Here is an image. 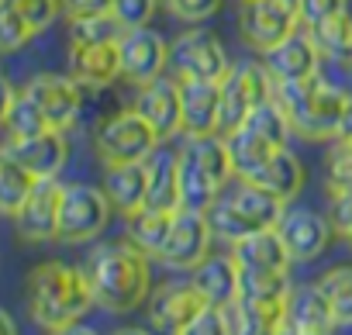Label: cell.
I'll return each instance as SVG.
<instances>
[{"label":"cell","mask_w":352,"mask_h":335,"mask_svg":"<svg viewBox=\"0 0 352 335\" xmlns=\"http://www.w3.org/2000/svg\"><path fill=\"white\" fill-rule=\"evenodd\" d=\"M38 177L25 170V162L11 152V145H0V215H18L25 197L32 194Z\"/></svg>","instance_id":"28"},{"label":"cell","mask_w":352,"mask_h":335,"mask_svg":"<svg viewBox=\"0 0 352 335\" xmlns=\"http://www.w3.org/2000/svg\"><path fill=\"white\" fill-rule=\"evenodd\" d=\"M94 304L87 273L63 259H49L28 273V314L45 332H73Z\"/></svg>","instance_id":"2"},{"label":"cell","mask_w":352,"mask_h":335,"mask_svg":"<svg viewBox=\"0 0 352 335\" xmlns=\"http://www.w3.org/2000/svg\"><path fill=\"white\" fill-rule=\"evenodd\" d=\"M111 211L114 208L100 187H90V184L66 187L63 204H59V242H69V246L94 242L97 235L107 232Z\"/></svg>","instance_id":"9"},{"label":"cell","mask_w":352,"mask_h":335,"mask_svg":"<svg viewBox=\"0 0 352 335\" xmlns=\"http://www.w3.org/2000/svg\"><path fill=\"white\" fill-rule=\"evenodd\" d=\"M11 152L25 162V170L32 177H59L63 166L69 159V142H66V131L59 128H45L38 135H28V138H11Z\"/></svg>","instance_id":"21"},{"label":"cell","mask_w":352,"mask_h":335,"mask_svg":"<svg viewBox=\"0 0 352 335\" xmlns=\"http://www.w3.org/2000/svg\"><path fill=\"white\" fill-rule=\"evenodd\" d=\"M118 49H121V80H128L131 87H145L169 69V42L148 25L124 28Z\"/></svg>","instance_id":"12"},{"label":"cell","mask_w":352,"mask_h":335,"mask_svg":"<svg viewBox=\"0 0 352 335\" xmlns=\"http://www.w3.org/2000/svg\"><path fill=\"white\" fill-rule=\"evenodd\" d=\"M345 239H349V246H352V225H349V232H345Z\"/></svg>","instance_id":"46"},{"label":"cell","mask_w":352,"mask_h":335,"mask_svg":"<svg viewBox=\"0 0 352 335\" xmlns=\"http://www.w3.org/2000/svg\"><path fill=\"white\" fill-rule=\"evenodd\" d=\"M121 21L114 14H94V18H73L69 21V42H104L121 39Z\"/></svg>","instance_id":"36"},{"label":"cell","mask_w":352,"mask_h":335,"mask_svg":"<svg viewBox=\"0 0 352 335\" xmlns=\"http://www.w3.org/2000/svg\"><path fill=\"white\" fill-rule=\"evenodd\" d=\"M245 180H252V184H259V187H266L270 194H276L280 201H294L300 191H304V180H307V173H304V162L287 149V145H280L259 170L252 173V177H245Z\"/></svg>","instance_id":"26"},{"label":"cell","mask_w":352,"mask_h":335,"mask_svg":"<svg viewBox=\"0 0 352 335\" xmlns=\"http://www.w3.org/2000/svg\"><path fill=\"white\" fill-rule=\"evenodd\" d=\"M187 335H225V314H221V307L208 304V307L190 321Z\"/></svg>","instance_id":"41"},{"label":"cell","mask_w":352,"mask_h":335,"mask_svg":"<svg viewBox=\"0 0 352 335\" xmlns=\"http://www.w3.org/2000/svg\"><path fill=\"white\" fill-rule=\"evenodd\" d=\"M335 328H338V321H335V314H331V304H328L321 283L290 287L283 332H294V335H328V332H335Z\"/></svg>","instance_id":"20"},{"label":"cell","mask_w":352,"mask_h":335,"mask_svg":"<svg viewBox=\"0 0 352 335\" xmlns=\"http://www.w3.org/2000/svg\"><path fill=\"white\" fill-rule=\"evenodd\" d=\"M338 11H345V0H297V18L307 32L318 28L324 18H331Z\"/></svg>","instance_id":"40"},{"label":"cell","mask_w":352,"mask_h":335,"mask_svg":"<svg viewBox=\"0 0 352 335\" xmlns=\"http://www.w3.org/2000/svg\"><path fill=\"white\" fill-rule=\"evenodd\" d=\"M18 332V325H14V318L4 311V307H0V335H14Z\"/></svg>","instance_id":"44"},{"label":"cell","mask_w":352,"mask_h":335,"mask_svg":"<svg viewBox=\"0 0 352 335\" xmlns=\"http://www.w3.org/2000/svg\"><path fill=\"white\" fill-rule=\"evenodd\" d=\"M276 232H280V239H283V246H287L294 263H311V259H318L328 249V242L335 235V225L328 218H321L318 211L290 208V211H283Z\"/></svg>","instance_id":"17"},{"label":"cell","mask_w":352,"mask_h":335,"mask_svg":"<svg viewBox=\"0 0 352 335\" xmlns=\"http://www.w3.org/2000/svg\"><path fill=\"white\" fill-rule=\"evenodd\" d=\"M273 97L287 111L294 135L311 138V142L338 138L342 121H345V114L352 107V94L331 87L328 80H321V73H314L307 80L276 83L273 87Z\"/></svg>","instance_id":"3"},{"label":"cell","mask_w":352,"mask_h":335,"mask_svg":"<svg viewBox=\"0 0 352 335\" xmlns=\"http://www.w3.org/2000/svg\"><path fill=\"white\" fill-rule=\"evenodd\" d=\"M25 94L38 104V111L45 114V121L59 131H69L83 111V94L80 83L73 76H59V73H42L35 80H28Z\"/></svg>","instance_id":"15"},{"label":"cell","mask_w":352,"mask_h":335,"mask_svg":"<svg viewBox=\"0 0 352 335\" xmlns=\"http://www.w3.org/2000/svg\"><path fill=\"white\" fill-rule=\"evenodd\" d=\"M166 11L173 18H180V21H190V25H201L208 18H214L221 11L225 0H162Z\"/></svg>","instance_id":"39"},{"label":"cell","mask_w":352,"mask_h":335,"mask_svg":"<svg viewBox=\"0 0 352 335\" xmlns=\"http://www.w3.org/2000/svg\"><path fill=\"white\" fill-rule=\"evenodd\" d=\"M338 138L352 142V107H349V114H345V121H342V131H338Z\"/></svg>","instance_id":"45"},{"label":"cell","mask_w":352,"mask_h":335,"mask_svg":"<svg viewBox=\"0 0 352 335\" xmlns=\"http://www.w3.org/2000/svg\"><path fill=\"white\" fill-rule=\"evenodd\" d=\"M352 194V142L338 138L324 159V197Z\"/></svg>","instance_id":"33"},{"label":"cell","mask_w":352,"mask_h":335,"mask_svg":"<svg viewBox=\"0 0 352 335\" xmlns=\"http://www.w3.org/2000/svg\"><path fill=\"white\" fill-rule=\"evenodd\" d=\"M232 256L239 270H249V273H283L294 263L276 228H263V232H252L232 242Z\"/></svg>","instance_id":"23"},{"label":"cell","mask_w":352,"mask_h":335,"mask_svg":"<svg viewBox=\"0 0 352 335\" xmlns=\"http://www.w3.org/2000/svg\"><path fill=\"white\" fill-rule=\"evenodd\" d=\"M148 201L145 208H159V211H180V152L169 149H155L148 159Z\"/></svg>","instance_id":"27"},{"label":"cell","mask_w":352,"mask_h":335,"mask_svg":"<svg viewBox=\"0 0 352 335\" xmlns=\"http://www.w3.org/2000/svg\"><path fill=\"white\" fill-rule=\"evenodd\" d=\"M66 18H94V14H111V0H63Z\"/></svg>","instance_id":"42"},{"label":"cell","mask_w":352,"mask_h":335,"mask_svg":"<svg viewBox=\"0 0 352 335\" xmlns=\"http://www.w3.org/2000/svg\"><path fill=\"white\" fill-rule=\"evenodd\" d=\"M211 239H214V228L208 221V211L180 208L166 235V246L159 249L155 259L169 270H194L201 259L211 256Z\"/></svg>","instance_id":"11"},{"label":"cell","mask_w":352,"mask_h":335,"mask_svg":"<svg viewBox=\"0 0 352 335\" xmlns=\"http://www.w3.org/2000/svg\"><path fill=\"white\" fill-rule=\"evenodd\" d=\"M294 28H300L297 0H242L239 32H242V39H245L249 49L270 52Z\"/></svg>","instance_id":"10"},{"label":"cell","mask_w":352,"mask_h":335,"mask_svg":"<svg viewBox=\"0 0 352 335\" xmlns=\"http://www.w3.org/2000/svg\"><path fill=\"white\" fill-rule=\"evenodd\" d=\"M4 128H8V135H11V138H28V135H38V131L52 128V125L45 121V114L38 111V104H35V100H32V97L21 90V94L14 97L11 111H8Z\"/></svg>","instance_id":"34"},{"label":"cell","mask_w":352,"mask_h":335,"mask_svg":"<svg viewBox=\"0 0 352 335\" xmlns=\"http://www.w3.org/2000/svg\"><path fill=\"white\" fill-rule=\"evenodd\" d=\"M155 11H159V0H111V14L121 21V28L152 25Z\"/></svg>","instance_id":"38"},{"label":"cell","mask_w":352,"mask_h":335,"mask_svg":"<svg viewBox=\"0 0 352 335\" xmlns=\"http://www.w3.org/2000/svg\"><path fill=\"white\" fill-rule=\"evenodd\" d=\"M104 194L111 201L114 211H121L124 218L135 215L138 208H145L148 201V166L142 162H114L104 173Z\"/></svg>","instance_id":"24"},{"label":"cell","mask_w":352,"mask_h":335,"mask_svg":"<svg viewBox=\"0 0 352 335\" xmlns=\"http://www.w3.org/2000/svg\"><path fill=\"white\" fill-rule=\"evenodd\" d=\"M321 49L314 42V35L300 25L294 28L283 42H276L270 52H263V66L270 69V76L276 83H287V80H307L318 73L321 66Z\"/></svg>","instance_id":"16"},{"label":"cell","mask_w":352,"mask_h":335,"mask_svg":"<svg viewBox=\"0 0 352 335\" xmlns=\"http://www.w3.org/2000/svg\"><path fill=\"white\" fill-rule=\"evenodd\" d=\"M180 104H184V135L187 138L218 131L221 83H214V80H180Z\"/></svg>","instance_id":"22"},{"label":"cell","mask_w":352,"mask_h":335,"mask_svg":"<svg viewBox=\"0 0 352 335\" xmlns=\"http://www.w3.org/2000/svg\"><path fill=\"white\" fill-rule=\"evenodd\" d=\"M276 80L263 63H232V69L221 80V111H218V135H232L245 125V118L273 97Z\"/></svg>","instance_id":"6"},{"label":"cell","mask_w":352,"mask_h":335,"mask_svg":"<svg viewBox=\"0 0 352 335\" xmlns=\"http://www.w3.org/2000/svg\"><path fill=\"white\" fill-rule=\"evenodd\" d=\"M228 138V152H232V166H235V177H252L259 166L280 149L273 138H266V135H259L256 128H249V125H242V128H235L232 135H225Z\"/></svg>","instance_id":"29"},{"label":"cell","mask_w":352,"mask_h":335,"mask_svg":"<svg viewBox=\"0 0 352 335\" xmlns=\"http://www.w3.org/2000/svg\"><path fill=\"white\" fill-rule=\"evenodd\" d=\"M14 97H18V90H14L4 76H0V128H4V121H8V111H11Z\"/></svg>","instance_id":"43"},{"label":"cell","mask_w":352,"mask_h":335,"mask_svg":"<svg viewBox=\"0 0 352 335\" xmlns=\"http://www.w3.org/2000/svg\"><path fill=\"white\" fill-rule=\"evenodd\" d=\"M169 69L176 80H214L221 83L232 69L221 39L208 28H190L169 42Z\"/></svg>","instance_id":"8"},{"label":"cell","mask_w":352,"mask_h":335,"mask_svg":"<svg viewBox=\"0 0 352 335\" xmlns=\"http://www.w3.org/2000/svg\"><path fill=\"white\" fill-rule=\"evenodd\" d=\"M135 107L145 114V121L155 128L162 142L176 138L184 131V104H180V80L176 76H159L145 87H138Z\"/></svg>","instance_id":"18"},{"label":"cell","mask_w":352,"mask_h":335,"mask_svg":"<svg viewBox=\"0 0 352 335\" xmlns=\"http://www.w3.org/2000/svg\"><path fill=\"white\" fill-rule=\"evenodd\" d=\"M235 177L228 138L211 131V135H194L180 149V208L208 211L225 184Z\"/></svg>","instance_id":"4"},{"label":"cell","mask_w":352,"mask_h":335,"mask_svg":"<svg viewBox=\"0 0 352 335\" xmlns=\"http://www.w3.org/2000/svg\"><path fill=\"white\" fill-rule=\"evenodd\" d=\"M176 211H159V208H138L135 215H128V239L148 252L152 259L159 256V249L166 246V235L173 228Z\"/></svg>","instance_id":"30"},{"label":"cell","mask_w":352,"mask_h":335,"mask_svg":"<svg viewBox=\"0 0 352 335\" xmlns=\"http://www.w3.org/2000/svg\"><path fill=\"white\" fill-rule=\"evenodd\" d=\"M148 259L152 256L142 252L131 239L97 246L83 266L97 307H104L111 314H131L138 304H145L152 294Z\"/></svg>","instance_id":"1"},{"label":"cell","mask_w":352,"mask_h":335,"mask_svg":"<svg viewBox=\"0 0 352 335\" xmlns=\"http://www.w3.org/2000/svg\"><path fill=\"white\" fill-rule=\"evenodd\" d=\"M32 39H35V32L25 21V14L11 4V0H0V52H18Z\"/></svg>","instance_id":"35"},{"label":"cell","mask_w":352,"mask_h":335,"mask_svg":"<svg viewBox=\"0 0 352 335\" xmlns=\"http://www.w3.org/2000/svg\"><path fill=\"white\" fill-rule=\"evenodd\" d=\"M69 76L80 87L104 90L121 80V49L118 39L104 42H69Z\"/></svg>","instance_id":"19"},{"label":"cell","mask_w":352,"mask_h":335,"mask_svg":"<svg viewBox=\"0 0 352 335\" xmlns=\"http://www.w3.org/2000/svg\"><path fill=\"white\" fill-rule=\"evenodd\" d=\"M345 69H349V73H352V56H349V63H345Z\"/></svg>","instance_id":"47"},{"label":"cell","mask_w":352,"mask_h":335,"mask_svg":"<svg viewBox=\"0 0 352 335\" xmlns=\"http://www.w3.org/2000/svg\"><path fill=\"white\" fill-rule=\"evenodd\" d=\"M162 145V138L155 135V128L145 121V114L138 107H124L114 118H107L97 135H94V149L100 155L104 166L114 162H142L148 159L155 149Z\"/></svg>","instance_id":"7"},{"label":"cell","mask_w":352,"mask_h":335,"mask_svg":"<svg viewBox=\"0 0 352 335\" xmlns=\"http://www.w3.org/2000/svg\"><path fill=\"white\" fill-rule=\"evenodd\" d=\"M311 35H314L321 56H328V59H335L342 66L349 63V56H352V18L345 11L324 18L318 28H311Z\"/></svg>","instance_id":"31"},{"label":"cell","mask_w":352,"mask_h":335,"mask_svg":"<svg viewBox=\"0 0 352 335\" xmlns=\"http://www.w3.org/2000/svg\"><path fill=\"white\" fill-rule=\"evenodd\" d=\"M11 4L25 14V21L32 25L35 35H42L45 28H52V21L63 14V0H11Z\"/></svg>","instance_id":"37"},{"label":"cell","mask_w":352,"mask_h":335,"mask_svg":"<svg viewBox=\"0 0 352 335\" xmlns=\"http://www.w3.org/2000/svg\"><path fill=\"white\" fill-rule=\"evenodd\" d=\"M287 211V201H280L276 194H270L266 187L239 177V184L225 194H218V201L208 208V221L214 228L218 239L225 242H239L252 232L263 228H276L280 218Z\"/></svg>","instance_id":"5"},{"label":"cell","mask_w":352,"mask_h":335,"mask_svg":"<svg viewBox=\"0 0 352 335\" xmlns=\"http://www.w3.org/2000/svg\"><path fill=\"white\" fill-rule=\"evenodd\" d=\"M318 283H321V290L331 304V314H335L338 328L352 325V266H331Z\"/></svg>","instance_id":"32"},{"label":"cell","mask_w":352,"mask_h":335,"mask_svg":"<svg viewBox=\"0 0 352 335\" xmlns=\"http://www.w3.org/2000/svg\"><path fill=\"white\" fill-rule=\"evenodd\" d=\"M66 184L59 177H42L35 180L32 194L14 215V228L25 242H52L59 239V204H63Z\"/></svg>","instance_id":"14"},{"label":"cell","mask_w":352,"mask_h":335,"mask_svg":"<svg viewBox=\"0 0 352 335\" xmlns=\"http://www.w3.org/2000/svg\"><path fill=\"white\" fill-rule=\"evenodd\" d=\"M208 307L204 294L194 287V280L180 283V280H169L159 283L148 294V325L155 332H173V335H187L190 321Z\"/></svg>","instance_id":"13"},{"label":"cell","mask_w":352,"mask_h":335,"mask_svg":"<svg viewBox=\"0 0 352 335\" xmlns=\"http://www.w3.org/2000/svg\"><path fill=\"white\" fill-rule=\"evenodd\" d=\"M190 280L204 294V301L214 304V307H225V304L239 301V290H242V270H239L235 256H208V259H201L190 270Z\"/></svg>","instance_id":"25"}]
</instances>
